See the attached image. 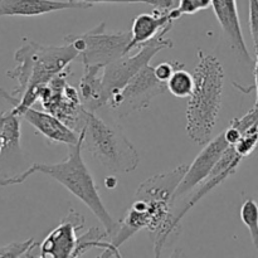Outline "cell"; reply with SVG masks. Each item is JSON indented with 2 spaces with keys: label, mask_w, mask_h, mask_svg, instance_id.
Segmentation results:
<instances>
[{
  "label": "cell",
  "mask_w": 258,
  "mask_h": 258,
  "mask_svg": "<svg viewBox=\"0 0 258 258\" xmlns=\"http://www.w3.org/2000/svg\"><path fill=\"white\" fill-rule=\"evenodd\" d=\"M24 40V44L14 54L17 66L7 72L8 77L17 81L18 87L12 95L0 90V96L13 106L12 112L15 115L39 101L40 88L68 71V66L80 57L78 50L70 43L44 45Z\"/></svg>",
  "instance_id": "cell-1"
},
{
  "label": "cell",
  "mask_w": 258,
  "mask_h": 258,
  "mask_svg": "<svg viewBox=\"0 0 258 258\" xmlns=\"http://www.w3.org/2000/svg\"><path fill=\"white\" fill-rule=\"evenodd\" d=\"M212 8L222 30L231 43L232 49L247 62H251V55L242 32L237 0H212Z\"/></svg>",
  "instance_id": "cell-14"
},
{
  "label": "cell",
  "mask_w": 258,
  "mask_h": 258,
  "mask_svg": "<svg viewBox=\"0 0 258 258\" xmlns=\"http://www.w3.org/2000/svg\"><path fill=\"white\" fill-rule=\"evenodd\" d=\"M83 149L113 173H131L138 168L140 156L122 131L86 108L83 120Z\"/></svg>",
  "instance_id": "cell-5"
},
{
  "label": "cell",
  "mask_w": 258,
  "mask_h": 258,
  "mask_svg": "<svg viewBox=\"0 0 258 258\" xmlns=\"http://www.w3.org/2000/svg\"><path fill=\"white\" fill-rule=\"evenodd\" d=\"M111 178H112V176L107 178L105 181L106 188H108V189H113L116 186V184H117V180H116V179H112V181H111Z\"/></svg>",
  "instance_id": "cell-29"
},
{
  "label": "cell",
  "mask_w": 258,
  "mask_h": 258,
  "mask_svg": "<svg viewBox=\"0 0 258 258\" xmlns=\"http://www.w3.org/2000/svg\"><path fill=\"white\" fill-rule=\"evenodd\" d=\"M92 7V4L78 0H0V17H38L59 10Z\"/></svg>",
  "instance_id": "cell-13"
},
{
  "label": "cell",
  "mask_w": 258,
  "mask_h": 258,
  "mask_svg": "<svg viewBox=\"0 0 258 258\" xmlns=\"http://www.w3.org/2000/svg\"><path fill=\"white\" fill-rule=\"evenodd\" d=\"M223 133H224V136H226V140L228 141L229 145H236L242 136V133L239 131V128H237L236 126L231 125V123H229L228 128L224 130Z\"/></svg>",
  "instance_id": "cell-26"
},
{
  "label": "cell",
  "mask_w": 258,
  "mask_h": 258,
  "mask_svg": "<svg viewBox=\"0 0 258 258\" xmlns=\"http://www.w3.org/2000/svg\"><path fill=\"white\" fill-rule=\"evenodd\" d=\"M183 67L184 63L175 62V60H173V62H163L159 63V64H156L155 67H154V73H155V76L161 81V82L166 83L176 70Z\"/></svg>",
  "instance_id": "cell-24"
},
{
  "label": "cell",
  "mask_w": 258,
  "mask_h": 258,
  "mask_svg": "<svg viewBox=\"0 0 258 258\" xmlns=\"http://www.w3.org/2000/svg\"><path fill=\"white\" fill-rule=\"evenodd\" d=\"M83 226L85 217L71 208L63 221L40 243V257H73V252L80 238L77 233L83 228Z\"/></svg>",
  "instance_id": "cell-11"
},
{
  "label": "cell",
  "mask_w": 258,
  "mask_h": 258,
  "mask_svg": "<svg viewBox=\"0 0 258 258\" xmlns=\"http://www.w3.org/2000/svg\"><path fill=\"white\" fill-rule=\"evenodd\" d=\"M209 7H212V0H178L176 7L170 9V17L173 20H176L183 15L196 14Z\"/></svg>",
  "instance_id": "cell-20"
},
{
  "label": "cell",
  "mask_w": 258,
  "mask_h": 258,
  "mask_svg": "<svg viewBox=\"0 0 258 258\" xmlns=\"http://www.w3.org/2000/svg\"><path fill=\"white\" fill-rule=\"evenodd\" d=\"M186 170L188 165L181 164L174 170L156 174L139 185L135 201L125 218L120 221L117 231L111 241L116 248L139 231L148 229L158 233L168 224L173 209L174 193Z\"/></svg>",
  "instance_id": "cell-2"
},
{
  "label": "cell",
  "mask_w": 258,
  "mask_h": 258,
  "mask_svg": "<svg viewBox=\"0 0 258 258\" xmlns=\"http://www.w3.org/2000/svg\"><path fill=\"white\" fill-rule=\"evenodd\" d=\"M131 40V32H106L105 22L100 23L82 34H71L64 38L80 53L83 66H105L127 54L126 49Z\"/></svg>",
  "instance_id": "cell-6"
},
{
  "label": "cell",
  "mask_w": 258,
  "mask_h": 258,
  "mask_svg": "<svg viewBox=\"0 0 258 258\" xmlns=\"http://www.w3.org/2000/svg\"><path fill=\"white\" fill-rule=\"evenodd\" d=\"M165 91H168L166 83L161 82L154 73L153 66L148 64L134 76L122 90L113 95L107 105L120 117H126L149 107L151 101Z\"/></svg>",
  "instance_id": "cell-9"
},
{
  "label": "cell",
  "mask_w": 258,
  "mask_h": 258,
  "mask_svg": "<svg viewBox=\"0 0 258 258\" xmlns=\"http://www.w3.org/2000/svg\"><path fill=\"white\" fill-rule=\"evenodd\" d=\"M170 17V9H159L155 8L153 13H143L134 19L131 27V40L126 52H131L135 48L143 47L145 43L150 42L158 37L165 28L173 27Z\"/></svg>",
  "instance_id": "cell-15"
},
{
  "label": "cell",
  "mask_w": 258,
  "mask_h": 258,
  "mask_svg": "<svg viewBox=\"0 0 258 258\" xmlns=\"http://www.w3.org/2000/svg\"><path fill=\"white\" fill-rule=\"evenodd\" d=\"M20 118L29 122L35 130L42 134L50 143L64 144L72 146L80 140V133L75 128L70 127L57 116L52 115L48 111L34 110L33 107H27L19 112Z\"/></svg>",
  "instance_id": "cell-12"
},
{
  "label": "cell",
  "mask_w": 258,
  "mask_h": 258,
  "mask_svg": "<svg viewBox=\"0 0 258 258\" xmlns=\"http://www.w3.org/2000/svg\"><path fill=\"white\" fill-rule=\"evenodd\" d=\"M83 138L85 133L81 128L80 140L77 144L70 146L67 158L60 163L55 164H39L35 163L30 165L27 170L13 176H2L0 178V186H10L22 184L29 176L35 173H42L49 178L54 179L59 184H62L70 193H72L76 198L80 199L101 222L108 236H113L118 228V223L112 218L108 211L106 209L100 193L97 190L92 174L90 173L82 158L83 150Z\"/></svg>",
  "instance_id": "cell-3"
},
{
  "label": "cell",
  "mask_w": 258,
  "mask_h": 258,
  "mask_svg": "<svg viewBox=\"0 0 258 258\" xmlns=\"http://www.w3.org/2000/svg\"><path fill=\"white\" fill-rule=\"evenodd\" d=\"M3 125H4V112L0 113V153L3 148Z\"/></svg>",
  "instance_id": "cell-28"
},
{
  "label": "cell",
  "mask_w": 258,
  "mask_h": 258,
  "mask_svg": "<svg viewBox=\"0 0 258 258\" xmlns=\"http://www.w3.org/2000/svg\"><path fill=\"white\" fill-rule=\"evenodd\" d=\"M83 76L80 81V95L87 110L95 112L105 106L102 95V67L100 66H83Z\"/></svg>",
  "instance_id": "cell-16"
},
{
  "label": "cell",
  "mask_w": 258,
  "mask_h": 258,
  "mask_svg": "<svg viewBox=\"0 0 258 258\" xmlns=\"http://www.w3.org/2000/svg\"><path fill=\"white\" fill-rule=\"evenodd\" d=\"M68 71L53 78L43 86L39 92V101L43 108L80 133L83 127L86 107L82 103L80 91L67 82Z\"/></svg>",
  "instance_id": "cell-8"
},
{
  "label": "cell",
  "mask_w": 258,
  "mask_h": 258,
  "mask_svg": "<svg viewBox=\"0 0 258 258\" xmlns=\"http://www.w3.org/2000/svg\"><path fill=\"white\" fill-rule=\"evenodd\" d=\"M241 219L247 227L252 243L258 249V204L254 199H247L241 207Z\"/></svg>",
  "instance_id": "cell-19"
},
{
  "label": "cell",
  "mask_w": 258,
  "mask_h": 258,
  "mask_svg": "<svg viewBox=\"0 0 258 258\" xmlns=\"http://www.w3.org/2000/svg\"><path fill=\"white\" fill-rule=\"evenodd\" d=\"M78 2H85L88 4H101V3H110V4H149L154 8L159 9H171L175 4L174 0H78Z\"/></svg>",
  "instance_id": "cell-23"
},
{
  "label": "cell",
  "mask_w": 258,
  "mask_h": 258,
  "mask_svg": "<svg viewBox=\"0 0 258 258\" xmlns=\"http://www.w3.org/2000/svg\"><path fill=\"white\" fill-rule=\"evenodd\" d=\"M256 50V62H254V88H256V102L254 106H258V48Z\"/></svg>",
  "instance_id": "cell-27"
},
{
  "label": "cell",
  "mask_w": 258,
  "mask_h": 258,
  "mask_svg": "<svg viewBox=\"0 0 258 258\" xmlns=\"http://www.w3.org/2000/svg\"><path fill=\"white\" fill-rule=\"evenodd\" d=\"M258 145V125L252 126L248 130L244 131L242 134L241 139H239L238 143L236 144L234 149H236L237 153L242 156V158H247V156L251 155L254 151V149Z\"/></svg>",
  "instance_id": "cell-22"
},
{
  "label": "cell",
  "mask_w": 258,
  "mask_h": 258,
  "mask_svg": "<svg viewBox=\"0 0 258 258\" xmlns=\"http://www.w3.org/2000/svg\"><path fill=\"white\" fill-rule=\"evenodd\" d=\"M20 153V117L12 110L4 112L3 125V148L0 153V161L4 158Z\"/></svg>",
  "instance_id": "cell-17"
},
{
  "label": "cell",
  "mask_w": 258,
  "mask_h": 258,
  "mask_svg": "<svg viewBox=\"0 0 258 258\" xmlns=\"http://www.w3.org/2000/svg\"><path fill=\"white\" fill-rule=\"evenodd\" d=\"M174 2H175V3H178V0H174Z\"/></svg>",
  "instance_id": "cell-30"
},
{
  "label": "cell",
  "mask_w": 258,
  "mask_h": 258,
  "mask_svg": "<svg viewBox=\"0 0 258 258\" xmlns=\"http://www.w3.org/2000/svg\"><path fill=\"white\" fill-rule=\"evenodd\" d=\"M249 2V30H251L252 40L254 49L258 48V0H248Z\"/></svg>",
  "instance_id": "cell-25"
},
{
  "label": "cell",
  "mask_w": 258,
  "mask_h": 258,
  "mask_svg": "<svg viewBox=\"0 0 258 258\" xmlns=\"http://www.w3.org/2000/svg\"><path fill=\"white\" fill-rule=\"evenodd\" d=\"M194 90L186 106V133L199 145H206L216 126L224 88V71L214 55L198 50Z\"/></svg>",
  "instance_id": "cell-4"
},
{
  "label": "cell",
  "mask_w": 258,
  "mask_h": 258,
  "mask_svg": "<svg viewBox=\"0 0 258 258\" xmlns=\"http://www.w3.org/2000/svg\"><path fill=\"white\" fill-rule=\"evenodd\" d=\"M228 146L229 144L226 140L224 133H221L213 140H209L206 144L203 150L197 155L190 166H188V170H186L183 180L176 188L173 197V207L179 198H183L185 194L196 189L199 184L203 183L211 175L212 170Z\"/></svg>",
  "instance_id": "cell-10"
},
{
  "label": "cell",
  "mask_w": 258,
  "mask_h": 258,
  "mask_svg": "<svg viewBox=\"0 0 258 258\" xmlns=\"http://www.w3.org/2000/svg\"><path fill=\"white\" fill-rule=\"evenodd\" d=\"M37 246L34 238L23 242H13L5 246H0V257H28Z\"/></svg>",
  "instance_id": "cell-21"
},
{
  "label": "cell",
  "mask_w": 258,
  "mask_h": 258,
  "mask_svg": "<svg viewBox=\"0 0 258 258\" xmlns=\"http://www.w3.org/2000/svg\"><path fill=\"white\" fill-rule=\"evenodd\" d=\"M173 27H168L150 42L145 43L135 55L125 54L115 62L105 66L102 70V95L103 103L107 105L108 100L113 95L122 90L128 81L138 75L144 67L150 63V60L160 50L173 47V42L165 37Z\"/></svg>",
  "instance_id": "cell-7"
},
{
  "label": "cell",
  "mask_w": 258,
  "mask_h": 258,
  "mask_svg": "<svg viewBox=\"0 0 258 258\" xmlns=\"http://www.w3.org/2000/svg\"><path fill=\"white\" fill-rule=\"evenodd\" d=\"M196 80L194 75H190L183 68H179L173 73L170 78L166 82V88L173 96L178 98L190 97L191 92L194 90Z\"/></svg>",
  "instance_id": "cell-18"
}]
</instances>
